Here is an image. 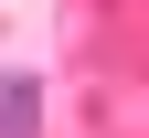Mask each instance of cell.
Returning <instances> with one entry per match:
<instances>
[{
    "label": "cell",
    "instance_id": "obj_1",
    "mask_svg": "<svg viewBox=\"0 0 149 138\" xmlns=\"http://www.w3.org/2000/svg\"><path fill=\"white\" fill-rule=\"evenodd\" d=\"M0 138H43V74H0Z\"/></svg>",
    "mask_w": 149,
    "mask_h": 138
}]
</instances>
